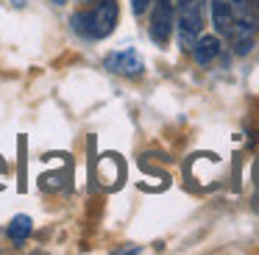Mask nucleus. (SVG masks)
<instances>
[{
	"instance_id": "nucleus-8",
	"label": "nucleus",
	"mask_w": 259,
	"mask_h": 255,
	"mask_svg": "<svg viewBox=\"0 0 259 255\" xmlns=\"http://www.w3.org/2000/svg\"><path fill=\"white\" fill-rule=\"evenodd\" d=\"M59 180H62V175H45L39 183H42V188H62Z\"/></svg>"
},
{
	"instance_id": "nucleus-11",
	"label": "nucleus",
	"mask_w": 259,
	"mask_h": 255,
	"mask_svg": "<svg viewBox=\"0 0 259 255\" xmlns=\"http://www.w3.org/2000/svg\"><path fill=\"white\" fill-rule=\"evenodd\" d=\"M53 3H56V6H64V3H67V0H53Z\"/></svg>"
},
{
	"instance_id": "nucleus-7",
	"label": "nucleus",
	"mask_w": 259,
	"mask_h": 255,
	"mask_svg": "<svg viewBox=\"0 0 259 255\" xmlns=\"http://www.w3.org/2000/svg\"><path fill=\"white\" fill-rule=\"evenodd\" d=\"M176 11H195V14H203V6L206 0H176Z\"/></svg>"
},
{
	"instance_id": "nucleus-4",
	"label": "nucleus",
	"mask_w": 259,
	"mask_h": 255,
	"mask_svg": "<svg viewBox=\"0 0 259 255\" xmlns=\"http://www.w3.org/2000/svg\"><path fill=\"white\" fill-rule=\"evenodd\" d=\"M192 55H195V61L201 67L212 64L220 55V39L218 36H198V42L192 44Z\"/></svg>"
},
{
	"instance_id": "nucleus-5",
	"label": "nucleus",
	"mask_w": 259,
	"mask_h": 255,
	"mask_svg": "<svg viewBox=\"0 0 259 255\" xmlns=\"http://www.w3.org/2000/svg\"><path fill=\"white\" fill-rule=\"evenodd\" d=\"M212 20H214V28H218L223 36H229L231 28H234V14L229 9V0H214L212 3Z\"/></svg>"
},
{
	"instance_id": "nucleus-3",
	"label": "nucleus",
	"mask_w": 259,
	"mask_h": 255,
	"mask_svg": "<svg viewBox=\"0 0 259 255\" xmlns=\"http://www.w3.org/2000/svg\"><path fill=\"white\" fill-rule=\"evenodd\" d=\"M103 67H106L109 72H114V75H125V78H137L142 75V58L137 50H114V53H109L106 58H103Z\"/></svg>"
},
{
	"instance_id": "nucleus-2",
	"label": "nucleus",
	"mask_w": 259,
	"mask_h": 255,
	"mask_svg": "<svg viewBox=\"0 0 259 255\" xmlns=\"http://www.w3.org/2000/svg\"><path fill=\"white\" fill-rule=\"evenodd\" d=\"M176 25V6L173 0H153V17H151V39L156 44H167Z\"/></svg>"
},
{
	"instance_id": "nucleus-9",
	"label": "nucleus",
	"mask_w": 259,
	"mask_h": 255,
	"mask_svg": "<svg viewBox=\"0 0 259 255\" xmlns=\"http://www.w3.org/2000/svg\"><path fill=\"white\" fill-rule=\"evenodd\" d=\"M153 6V0H131V9H134V14L140 17V14H145L148 9Z\"/></svg>"
},
{
	"instance_id": "nucleus-12",
	"label": "nucleus",
	"mask_w": 259,
	"mask_h": 255,
	"mask_svg": "<svg viewBox=\"0 0 259 255\" xmlns=\"http://www.w3.org/2000/svg\"><path fill=\"white\" fill-rule=\"evenodd\" d=\"M87 3H90V0H87Z\"/></svg>"
},
{
	"instance_id": "nucleus-10",
	"label": "nucleus",
	"mask_w": 259,
	"mask_h": 255,
	"mask_svg": "<svg viewBox=\"0 0 259 255\" xmlns=\"http://www.w3.org/2000/svg\"><path fill=\"white\" fill-rule=\"evenodd\" d=\"M9 3H12V6H14V9H23V6H25V3H28V0H9Z\"/></svg>"
},
{
	"instance_id": "nucleus-1",
	"label": "nucleus",
	"mask_w": 259,
	"mask_h": 255,
	"mask_svg": "<svg viewBox=\"0 0 259 255\" xmlns=\"http://www.w3.org/2000/svg\"><path fill=\"white\" fill-rule=\"evenodd\" d=\"M120 17V6L117 0H98L90 11H78L73 17V25L78 36H90V39H103L114 31Z\"/></svg>"
},
{
	"instance_id": "nucleus-6",
	"label": "nucleus",
	"mask_w": 259,
	"mask_h": 255,
	"mask_svg": "<svg viewBox=\"0 0 259 255\" xmlns=\"http://www.w3.org/2000/svg\"><path fill=\"white\" fill-rule=\"evenodd\" d=\"M31 230H34V225H31V216H14L12 225H9V238H12L14 244H23L25 238L31 236Z\"/></svg>"
}]
</instances>
